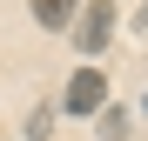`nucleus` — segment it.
I'll return each instance as SVG.
<instances>
[{"instance_id": "obj_5", "label": "nucleus", "mask_w": 148, "mask_h": 141, "mask_svg": "<svg viewBox=\"0 0 148 141\" xmlns=\"http://www.w3.org/2000/svg\"><path fill=\"white\" fill-rule=\"evenodd\" d=\"M135 27H148V7H141V14H135Z\"/></svg>"}, {"instance_id": "obj_4", "label": "nucleus", "mask_w": 148, "mask_h": 141, "mask_svg": "<svg viewBox=\"0 0 148 141\" xmlns=\"http://www.w3.org/2000/svg\"><path fill=\"white\" fill-rule=\"evenodd\" d=\"M94 121H101V141H121V134H128V114H114V108H101Z\"/></svg>"}, {"instance_id": "obj_3", "label": "nucleus", "mask_w": 148, "mask_h": 141, "mask_svg": "<svg viewBox=\"0 0 148 141\" xmlns=\"http://www.w3.org/2000/svg\"><path fill=\"white\" fill-rule=\"evenodd\" d=\"M74 14H81V0H34V27L40 34H67Z\"/></svg>"}, {"instance_id": "obj_1", "label": "nucleus", "mask_w": 148, "mask_h": 141, "mask_svg": "<svg viewBox=\"0 0 148 141\" xmlns=\"http://www.w3.org/2000/svg\"><path fill=\"white\" fill-rule=\"evenodd\" d=\"M61 108L81 114V121H94V114L108 108V74H101V67H74L67 87H61Z\"/></svg>"}, {"instance_id": "obj_2", "label": "nucleus", "mask_w": 148, "mask_h": 141, "mask_svg": "<svg viewBox=\"0 0 148 141\" xmlns=\"http://www.w3.org/2000/svg\"><path fill=\"white\" fill-rule=\"evenodd\" d=\"M114 0H88L81 14H74V47H81V54L94 61V54H108V40H114Z\"/></svg>"}]
</instances>
